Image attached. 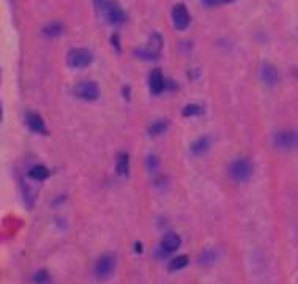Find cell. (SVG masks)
Masks as SVG:
<instances>
[{"mask_svg": "<svg viewBox=\"0 0 298 284\" xmlns=\"http://www.w3.org/2000/svg\"><path fill=\"white\" fill-rule=\"evenodd\" d=\"M169 126V122L166 120V118H160V120H155L150 126H148V134L150 136H160V134H163Z\"/></svg>", "mask_w": 298, "mask_h": 284, "instance_id": "15", "label": "cell"}, {"mask_svg": "<svg viewBox=\"0 0 298 284\" xmlns=\"http://www.w3.org/2000/svg\"><path fill=\"white\" fill-rule=\"evenodd\" d=\"M117 267V259L112 253H104L95 264V276L100 281H106L114 275Z\"/></svg>", "mask_w": 298, "mask_h": 284, "instance_id": "3", "label": "cell"}, {"mask_svg": "<svg viewBox=\"0 0 298 284\" xmlns=\"http://www.w3.org/2000/svg\"><path fill=\"white\" fill-rule=\"evenodd\" d=\"M148 85H150V90L153 95H160L164 92V88L167 87V82L163 76V73L160 68H155L150 73V79H148Z\"/></svg>", "mask_w": 298, "mask_h": 284, "instance_id": "11", "label": "cell"}, {"mask_svg": "<svg viewBox=\"0 0 298 284\" xmlns=\"http://www.w3.org/2000/svg\"><path fill=\"white\" fill-rule=\"evenodd\" d=\"M252 163L248 158H240L234 160L232 163L229 164V169H227V174L230 177V180H234L237 183H243L251 178L252 175Z\"/></svg>", "mask_w": 298, "mask_h": 284, "instance_id": "2", "label": "cell"}, {"mask_svg": "<svg viewBox=\"0 0 298 284\" xmlns=\"http://www.w3.org/2000/svg\"><path fill=\"white\" fill-rule=\"evenodd\" d=\"M292 73H294V76L298 79V68H294V71H292Z\"/></svg>", "mask_w": 298, "mask_h": 284, "instance_id": "25", "label": "cell"}, {"mask_svg": "<svg viewBox=\"0 0 298 284\" xmlns=\"http://www.w3.org/2000/svg\"><path fill=\"white\" fill-rule=\"evenodd\" d=\"M74 95L81 100L95 101L100 96V87L93 81H81L74 85Z\"/></svg>", "mask_w": 298, "mask_h": 284, "instance_id": "6", "label": "cell"}, {"mask_svg": "<svg viewBox=\"0 0 298 284\" xmlns=\"http://www.w3.org/2000/svg\"><path fill=\"white\" fill-rule=\"evenodd\" d=\"M216 259H218V251L213 248H208V250L202 251V254L199 256V262L202 265H212Z\"/></svg>", "mask_w": 298, "mask_h": 284, "instance_id": "18", "label": "cell"}, {"mask_svg": "<svg viewBox=\"0 0 298 284\" xmlns=\"http://www.w3.org/2000/svg\"><path fill=\"white\" fill-rule=\"evenodd\" d=\"M161 49H163V38L160 33H152L150 36V41H148L147 48L144 49H137L136 51V56L145 58V60H156L161 54Z\"/></svg>", "mask_w": 298, "mask_h": 284, "instance_id": "7", "label": "cell"}, {"mask_svg": "<svg viewBox=\"0 0 298 284\" xmlns=\"http://www.w3.org/2000/svg\"><path fill=\"white\" fill-rule=\"evenodd\" d=\"M188 262H190V257L186 256V254H180V256H175L172 260H170L169 270H172V272L182 270V268H185L186 265H188Z\"/></svg>", "mask_w": 298, "mask_h": 284, "instance_id": "17", "label": "cell"}, {"mask_svg": "<svg viewBox=\"0 0 298 284\" xmlns=\"http://www.w3.org/2000/svg\"><path fill=\"white\" fill-rule=\"evenodd\" d=\"M273 144L282 150L298 148V130H281L274 133Z\"/></svg>", "mask_w": 298, "mask_h": 284, "instance_id": "5", "label": "cell"}, {"mask_svg": "<svg viewBox=\"0 0 298 284\" xmlns=\"http://www.w3.org/2000/svg\"><path fill=\"white\" fill-rule=\"evenodd\" d=\"M93 60V54L85 48H74L66 56V63L71 68H84L88 66Z\"/></svg>", "mask_w": 298, "mask_h": 284, "instance_id": "4", "label": "cell"}, {"mask_svg": "<svg viewBox=\"0 0 298 284\" xmlns=\"http://www.w3.org/2000/svg\"><path fill=\"white\" fill-rule=\"evenodd\" d=\"M145 164H147V169H148V170H155L156 168L160 166V160L156 158V155L150 153V155H147Z\"/></svg>", "mask_w": 298, "mask_h": 284, "instance_id": "22", "label": "cell"}, {"mask_svg": "<svg viewBox=\"0 0 298 284\" xmlns=\"http://www.w3.org/2000/svg\"><path fill=\"white\" fill-rule=\"evenodd\" d=\"M112 44H114V46H115L117 49H120V48H118V36H117V35L112 36Z\"/></svg>", "mask_w": 298, "mask_h": 284, "instance_id": "24", "label": "cell"}, {"mask_svg": "<svg viewBox=\"0 0 298 284\" xmlns=\"http://www.w3.org/2000/svg\"><path fill=\"white\" fill-rule=\"evenodd\" d=\"M33 281L36 284H51V275L43 268V270H38L33 275Z\"/></svg>", "mask_w": 298, "mask_h": 284, "instance_id": "21", "label": "cell"}, {"mask_svg": "<svg viewBox=\"0 0 298 284\" xmlns=\"http://www.w3.org/2000/svg\"><path fill=\"white\" fill-rule=\"evenodd\" d=\"M210 142L212 141H210V138H208V136H200L196 141L191 142L190 150H191L192 155H204L208 150V147H210Z\"/></svg>", "mask_w": 298, "mask_h": 284, "instance_id": "13", "label": "cell"}, {"mask_svg": "<svg viewBox=\"0 0 298 284\" xmlns=\"http://www.w3.org/2000/svg\"><path fill=\"white\" fill-rule=\"evenodd\" d=\"M259 76H260V81L264 82L265 85H276L278 81H279V73L276 70V66L268 63V62H264L260 65V70H259Z\"/></svg>", "mask_w": 298, "mask_h": 284, "instance_id": "9", "label": "cell"}, {"mask_svg": "<svg viewBox=\"0 0 298 284\" xmlns=\"http://www.w3.org/2000/svg\"><path fill=\"white\" fill-rule=\"evenodd\" d=\"M180 245H182V238L178 237V234H175V232H167L164 237H163V240H161V243H160L163 257H164L166 254H170V253L177 251L178 248H180Z\"/></svg>", "mask_w": 298, "mask_h": 284, "instance_id": "10", "label": "cell"}, {"mask_svg": "<svg viewBox=\"0 0 298 284\" xmlns=\"http://www.w3.org/2000/svg\"><path fill=\"white\" fill-rule=\"evenodd\" d=\"M115 170L120 177H128V174H130V156H128V153H118Z\"/></svg>", "mask_w": 298, "mask_h": 284, "instance_id": "14", "label": "cell"}, {"mask_svg": "<svg viewBox=\"0 0 298 284\" xmlns=\"http://www.w3.org/2000/svg\"><path fill=\"white\" fill-rule=\"evenodd\" d=\"M95 10L108 24L118 26L125 21V11L117 0H93Z\"/></svg>", "mask_w": 298, "mask_h": 284, "instance_id": "1", "label": "cell"}, {"mask_svg": "<svg viewBox=\"0 0 298 284\" xmlns=\"http://www.w3.org/2000/svg\"><path fill=\"white\" fill-rule=\"evenodd\" d=\"M230 2H234V0H202V3L205 6H218V5L230 3Z\"/></svg>", "mask_w": 298, "mask_h": 284, "instance_id": "23", "label": "cell"}, {"mask_svg": "<svg viewBox=\"0 0 298 284\" xmlns=\"http://www.w3.org/2000/svg\"><path fill=\"white\" fill-rule=\"evenodd\" d=\"M172 22L177 30H185V28L190 26L191 14L185 3H177L172 8Z\"/></svg>", "mask_w": 298, "mask_h": 284, "instance_id": "8", "label": "cell"}, {"mask_svg": "<svg viewBox=\"0 0 298 284\" xmlns=\"http://www.w3.org/2000/svg\"><path fill=\"white\" fill-rule=\"evenodd\" d=\"M26 123L33 133H40V134H46V125H44L41 115L38 112H27L26 114Z\"/></svg>", "mask_w": 298, "mask_h": 284, "instance_id": "12", "label": "cell"}, {"mask_svg": "<svg viewBox=\"0 0 298 284\" xmlns=\"http://www.w3.org/2000/svg\"><path fill=\"white\" fill-rule=\"evenodd\" d=\"M183 117H194V115H200L204 114V108L200 106V104H196V103H190L186 104L182 111Z\"/></svg>", "mask_w": 298, "mask_h": 284, "instance_id": "19", "label": "cell"}, {"mask_svg": "<svg viewBox=\"0 0 298 284\" xmlns=\"http://www.w3.org/2000/svg\"><path fill=\"white\" fill-rule=\"evenodd\" d=\"M48 175H49V170L46 166H43V164H36V166H33L28 170V177L33 178V180H44Z\"/></svg>", "mask_w": 298, "mask_h": 284, "instance_id": "16", "label": "cell"}, {"mask_svg": "<svg viewBox=\"0 0 298 284\" xmlns=\"http://www.w3.org/2000/svg\"><path fill=\"white\" fill-rule=\"evenodd\" d=\"M62 24H58V22H52V24L46 26L43 28V35L44 36H49V38H54V36L60 35L62 33Z\"/></svg>", "mask_w": 298, "mask_h": 284, "instance_id": "20", "label": "cell"}]
</instances>
